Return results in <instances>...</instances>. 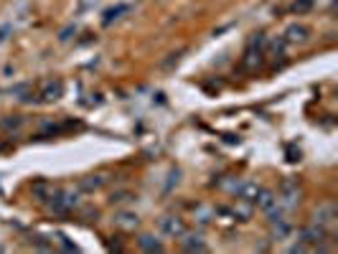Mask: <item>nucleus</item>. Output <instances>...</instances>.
<instances>
[{
	"label": "nucleus",
	"instance_id": "nucleus-1",
	"mask_svg": "<svg viewBox=\"0 0 338 254\" xmlns=\"http://www.w3.org/2000/svg\"><path fill=\"white\" fill-rule=\"evenodd\" d=\"M328 239V229L326 226H321V224H310V226H305L303 231H300V242H305L310 249H318V252H326L328 247L323 244Z\"/></svg>",
	"mask_w": 338,
	"mask_h": 254
},
{
	"label": "nucleus",
	"instance_id": "nucleus-2",
	"mask_svg": "<svg viewBox=\"0 0 338 254\" xmlns=\"http://www.w3.org/2000/svg\"><path fill=\"white\" fill-rule=\"evenodd\" d=\"M277 203H280L285 211H292L295 206L300 203V186H298V181H285V183H282V190H280Z\"/></svg>",
	"mask_w": 338,
	"mask_h": 254
},
{
	"label": "nucleus",
	"instance_id": "nucleus-3",
	"mask_svg": "<svg viewBox=\"0 0 338 254\" xmlns=\"http://www.w3.org/2000/svg\"><path fill=\"white\" fill-rule=\"evenodd\" d=\"M262 64H265V49H257V46H247L244 56H242V66L247 71H260L262 69Z\"/></svg>",
	"mask_w": 338,
	"mask_h": 254
},
{
	"label": "nucleus",
	"instance_id": "nucleus-4",
	"mask_svg": "<svg viewBox=\"0 0 338 254\" xmlns=\"http://www.w3.org/2000/svg\"><path fill=\"white\" fill-rule=\"evenodd\" d=\"M313 219H315V224H321V226H326V229H333V226H336V219H338L336 203H323V206H318V208H315V214H313Z\"/></svg>",
	"mask_w": 338,
	"mask_h": 254
},
{
	"label": "nucleus",
	"instance_id": "nucleus-5",
	"mask_svg": "<svg viewBox=\"0 0 338 254\" xmlns=\"http://www.w3.org/2000/svg\"><path fill=\"white\" fill-rule=\"evenodd\" d=\"M160 229H163V234H168V237H173V239H181L183 234H186V221L181 219V216H165L163 221H160Z\"/></svg>",
	"mask_w": 338,
	"mask_h": 254
},
{
	"label": "nucleus",
	"instance_id": "nucleus-6",
	"mask_svg": "<svg viewBox=\"0 0 338 254\" xmlns=\"http://www.w3.org/2000/svg\"><path fill=\"white\" fill-rule=\"evenodd\" d=\"M282 38L287 41V44H305V41L310 38V28L303 26V23H292V26L285 31Z\"/></svg>",
	"mask_w": 338,
	"mask_h": 254
},
{
	"label": "nucleus",
	"instance_id": "nucleus-7",
	"mask_svg": "<svg viewBox=\"0 0 338 254\" xmlns=\"http://www.w3.org/2000/svg\"><path fill=\"white\" fill-rule=\"evenodd\" d=\"M61 94H64V81L61 79H51L44 84V92H41V97H44V102H56Z\"/></svg>",
	"mask_w": 338,
	"mask_h": 254
},
{
	"label": "nucleus",
	"instance_id": "nucleus-8",
	"mask_svg": "<svg viewBox=\"0 0 338 254\" xmlns=\"http://www.w3.org/2000/svg\"><path fill=\"white\" fill-rule=\"evenodd\" d=\"M31 190H33V196L38 198V201H49L51 196H54V183H49V181H44V178H38V181H33V186H31Z\"/></svg>",
	"mask_w": 338,
	"mask_h": 254
},
{
	"label": "nucleus",
	"instance_id": "nucleus-9",
	"mask_svg": "<svg viewBox=\"0 0 338 254\" xmlns=\"http://www.w3.org/2000/svg\"><path fill=\"white\" fill-rule=\"evenodd\" d=\"M260 190H262V186H260V183H255V181H247V183H242V186H239L237 196H239L242 201H249V203H255V198L260 196Z\"/></svg>",
	"mask_w": 338,
	"mask_h": 254
},
{
	"label": "nucleus",
	"instance_id": "nucleus-10",
	"mask_svg": "<svg viewBox=\"0 0 338 254\" xmlns=\"http://www.w3.org/2000/svg\"><path fill=\"white\" fill-rule=\"evenodd\" d=\"M115 226H120V229H125V231H135V229L140 226V219H137V214L122 211V214L115 216Z\"/></svg>",
	"mask_w": 338,
	"mask_h": 254
},
{
	"label": "nucleus",
	"instance_id": "nucleus-11",
	"mask_svg": "<svg viewBox=\"0 0 338 254\" xmlns=\"http://www.w3.org/2000/svg\"><path fill=\"white\" fill-rule=\"evenodd\" d=\"M104 183H107V176H104V173H97V176H87V178H81V183H79V190H97V188H102Z\"/></svg>",
	"mask_w": 338,
	"mask_h": 254
},
{
	"label": "nucleus",
	"instance_id": "nucleus-12",
	"mask_svg": "<svg viewBox=\"0 0 338 254\" xmlns=\"http://www.w3.org/2000/svg\"><path fill=\"white\" fill-rule=\"evenodd\" d=\"M183 237H186V239H183V249H186V252H206V249H208V247L201 242L199 234L194 237V234H188V231H186Z\"/></svg>",
	"mask_w": 338,
	"mask_h": 254
},
{
	"label": "nucleus",
	"instance_id": "nucleus-13",
	"mask_svg": "<svg viewBox=\"0 0 338 254\" xmlns=\"http://www.w3.org/2000/svg\"><path fill=\"white\" fill-rule=\"evenodd\" d=\"M255 203H257V206H260L262 211H267L270 206H274V203H277V196H274V193H272V190H267V188H262V190H260V196L255 198Z\"/></svg>",
	"mask_w": 338,
	"mask_h": 254
},
{
	"label": "nucleus",
	"instance_id": "nucleus-14",
	"mask_svg": "<svg viewBox=\"0 0 338 254\" xmlns=\"http://www.w3.org/2000/svg\"><path fill=\"white\" fill-rule=\"evenodd\" d=\"M137 244H140V249H145V252H163L165 247L155 239V237H150V234H142L140 239H137Z\"/></svg>",
	"mask_w": 338,
	"mask_h": 254
},
{
	"label": "nucleus",
	"instance_id": "nucleus-15",
	"mask_svg": "<svg viewBox=\"0 0 338 254\" xmlns=\"http://www.w3.org/2000/svg\"><path fill=\"white\" fill-rule=\"evenodd\" d=\"M26 122L23 115H8V117H0V130H18L20 125Z\"/></svg>",
	"mask_w": 338,
	"mask_h": 254
},
{
	"label": "nucleus",
	"instance_id": "nucleus-16",
	"mask_svg": "<svg viewBox=\"0 0 338 254\" xmlns=\"http://www.w3.org/2000/svg\"><path fill=\"white\" fill-rule=\"evenodd\" d=\"M270 226H272V239H285V237H290V231H292V226L287 224V219L274 221V224H270Z\"/></svg>",
	"mask_w": 338,
	"mask_h": 254
},
{
	"label": "nucleus",
	"instance_id": "nucleus-17",
	"mask_svg": "<svg viewBox=\"0 0 338 254\" xmlns=\"http://www.w3.org/2000/svg\"><path fill=\"white\" fill-rule=\"evenodd\" d=\"M231 214H234L239 221H247V219L252 216V203H249V201H239L234 208H231Z\"/></svg>",
	"mask_w": 338,
	"mask_h": 254
},
{
	"label": "nucleus",
	"instance_id": "nucleus-18",
	"mask_svg": "<svg viewBox=\"0 0 338 254\" xmlns=\"http://www.w3.org/2000/svg\"><path fill=\"white\" fill-rule=\"evenodd\" d=\"M128 10H130L128 5H115V8H110L107 13H104V20H102V23H104V26H110L115 18H120L122 13H128Z\"/></svg>",
	"mask_w": 338,
	"mask_h": 254
},
{
	"label": "nucleus",
	"instance_id": "nucleus-19",
	"mask_svg": "<svg viewBox=\"0 0 338 254\" xmlns=\"http://www.w3.org/2000/svg\"><path fill=\"white\" fill-rule=\"evenodd\" d=\"M290 10H292V13H298V15H303V13L313 10V0H295V3L290 5Z\"/></svg>",
	"mask_w": 338,
	"mask_h": 254
},
{
	"label": "nucleus",
	"instance_id": "nucleus-20",
	"mask_svg": "<svg viewBox=\"0 0 338 254\" xmlns=\"http://www.w3.org/2000/svg\"><path fill=\"white\" fill-rule=\"evenodd\" d=\"M178 59H181V51H178V54H171V59L163 61V69H168V66H173V64H178Z\"/></svg>",
	"mask_w": 338,
	"mask_h": 254
},
{
	"label": "nucleus",
	"instance_id": "nucleus-21",
	"mask_svg": "<svg viewBox=\"0 0 338 254\" xmlns=\"http://www.w3.org/2000/svg\"><path fill=\"white\" fill-rule=\"evenodd\" d=\"M130 198H133L130 193H117V196H112L110 201H112V203H125V201H130Z\"/></svg>",
	"mask_w": 338,
	"mask_h": 254
},
{
	"label": "nucleus",
	"instance_id": "nucleus-22",
	"mask_svg": "<svg viewBox=\"0 0 338 254\" xmlns=\"http://www.w3.org/2000/svg\"><path fill=\"white\" fill-rule=\"evenodd\" d=\"M8 36H10V26H3V28H0V44H3Z\"/></svg>",
	"mask_w": 338,
	"mask_h": 254
},
{
	"label": "nucleus",
	"instance_id": "nucleus-23",
	"mask_svg": "<svg viewBox=\"0 0 338 254\" xmlns=\"http://www.w3.org/2000/svg\"><path fill=\"white\" fill-rule=\"evenodd\" d=\"M74 31H76V28H71V26H69V28H67V31H64V33H61V41H69V38H71V33H74Z\"/></svg>",
	"mask_w": 338,
	"mask_h": 254
}]
</instances>
